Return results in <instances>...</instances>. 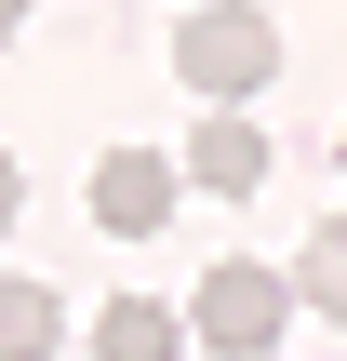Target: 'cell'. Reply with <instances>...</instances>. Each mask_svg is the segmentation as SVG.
<instances>
[{
  "mask_svg": "<svg viewBox=\"0 0 347 361\" xmlns=\"http://www.w3.org/2000/svg\"><path fill=\"white\" fill-rule=\"evenodd\" d=\"M174 80L214 94V107H254V94L281 80V13H254V0H201V13L174 27Z\"/></svg>",
  "mask_w": 347,
  "mask_h": 361,
  "instance_id": "6da1fadb",
  "label": "cell"
},
{
  "mask_svg": "<svg viewBox=\"0 0 347 361\" xmlns=\"http://www.w3.org/2000/svg\"><path fill=\"white\" fill-rule=\"evenodd\" d=\"M281 322H294V281H281L267 255H214L201 295H187V335L227 348V361H267V348H281Z\"/></svg>",
  "mask_w": 347,
  "mask_h": 361,
  "instance_id": "7a4b0ae2",
  "label": "cell"
},
{
  "mask_svg": "<svg viewBox=\"0 0 347 361\" xmlns=\"http://www.w3.org/2000/svg\"><path fill=\"white\" fill-rule=\"evenodd\" d=\"M174 188H187V174H174L160 147H107V161H94V228H107V241H147V228L174 214Z\"/></svg>",
  "mask_w": 347,
  "mask_h": 361,
  "instance_id": "3957f363",
  "label": "cell"
},
{
  "mask_svg": "<svg viewBox=\"0 0 347 361\" xmlns=\"http://www.w3.org/2000/svg\"><path fill=\"white\" fill-rule=\"evenodd\" d=\"M267 161H281V147L254 134V107H214V121L187 134V161H174V174H187V188H214V201H254V188H267Z\"/></svg>",
  "mask_w": 347,
  "mask_h": 361,
  "instance_id": "277c9868",
  "label": "cell"
},
{
  "mask_svg": "<svg viewBox=\"0 0 347 361\" xmlns=\"http://www.w3.org/2000/svg\"><path fill=\"white\" fill-rule=\"evenodd\" d=\"M53 348H67V295L0 268V361H53Z\"/></svg>",
  "mask_w": 347,
  "mask_h": 361,
  "instance_id": "5b68a950",
  "label": "cell"
},
{
  "mask_svg": "<svg viewBox=\"0 0 347 361\" xmlns=\"http://www.w3.org/2000/svg\"><path fill=\"white\" fill-rule=\"evenodd\" d=\"M174 335H187V322H174L160 295H120V308L94 322V361H174Z\"/></svg>",
  "mask_w": 347,
  "mask_h": 361,
  "instance_id": "8992f818",
  "label": "cell"
},
{
  "mask_svg": "<svg viewBox=\"0 0 347 361\" xmlns=\"http://www.w3.org/2000/svg\"><path fill=\"white\" fill-rule=\"evenodd\" d=\"M294 308L347 322V214H321V228H308V255H294Z\"/></svg>",
  "mask_w": 347,
  "mask_h": 361,
  "instance_id": "52a82bcc",
  "label": "cell"
},
{
  "mask_svg": "<svg viewBox=\"0 0 347 361\" xmlns=\"http://www.w3.org/2000/svg\"><path fill=\"white\" fill-rule=\"evenodd\" d=\"M13 214H27V174H13V161H0V228H13Z\"/></svg>",
  "mask_w": 347,
  "mask_h": 361,
  "instance_id": "ba28073f",
  "label": "cell"
},
{
  "mask_svg": "<svg viewBox=\"0 0 347 361\" xmlns=\"http://www.w3.org/2000/svg\"><path fill=\"white\" fill-rule=\"evenodd\" d=\"M13 27H27V0H0V54H13Z\"/></svg>",
  "mask_w": 347,
  "mask_h": 361,
  "instance_id": "9c48e42d",
  "label": "cell"
},
{
  "mask_svg": "<svg viewBox=\"0 0 347 361\" xmlns=\"http://www.w3.org/2000/svg\"><path fill=\"white\" fill-rule=\"evenodd\" d=\"M334 161H347V147H334Z\"/></svg>",
  "mask_w": 347,
  "mask_h": 361,
  "instance_id": "30bf717a",
  "label": "cell"
}]
</instances>
